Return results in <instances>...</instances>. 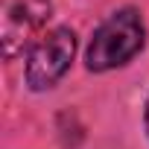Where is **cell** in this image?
Returning a JSON list of instances; mask_svg holds the SVG:
<instances>
[{"instance_id": "1", "label": "cell", "mask_w": 149, "mask_h": 149, "mask_svg": "<svg viewBox=\"0 0 149 149\" xmlns=\"http://www.w3.org/2000/svg\"><path fill=\"white\" fill-rule=\"evenodd\" d=\"M143 41H146V29H143L140 12L132 6L117 9L94 29L91 44L85 50V64L94 73L114 70V67L132 61L143 50Z\"/></svg>"}, {"instance_id": "2", "label": "cell", "mask_w": 149, "mask_h": 149, "mask_svg": "<svg viewBox=\"0 0 149 149\" xmlns=\"http://www.w3.org/2000/svg\"><path fill=\"white\" fill-rule=\"evenodd\" d=\"M73 56H76V32L70 26H53L32 44L26 56V85L32 91L53 88L67 73Z\"/></svg>"}, {"instance_id": "3", "label": "cell", "mask_w": 149, "mask_h": 149, "mask_svg": "<svg viewBox=\"0 0 149 149\" xmlns=\"http://www.w3.org/2000/svg\"><path fill=\"white\" fill-rule=\"evenodd\" d=\"M53 6L47 0H12L3 15V47L6 56L12 58L18 53V47H24V35H29L32 29H38L41 24H47Z\"/></svg>"}, {"instance_id": "4", "label": "cell", "mask_w": 149, "mask_h": 149, "mask_svg": "<svg viewBox=\"0 0 149 149\" xmlns=\"http://www.w3.org/2000/svg\"><path fill=\"white\" fill-rule=\"evenodd\" d=\"M146 132H149V102H146Z\"/></svg>"}]
</instances>
